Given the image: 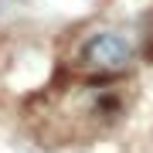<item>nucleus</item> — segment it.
<instances>
[{"label":"nucleus","instance_id":"f257e3e1","mask_svg":"<svg viewBox=\"0 0 153 153\" xmlns=\"http://www.w3.org/2000/svg\"><path fill=\"white\" fill-rule=\"evenodd\" d=\"M82 58H85V65H92L99 71H123V68H129V61H133V48H129V41H126L123 34L99 31L95 38H88Z\"/></svg>","mask_w":153,"mask_h":153}]
</instances>
